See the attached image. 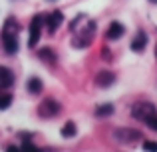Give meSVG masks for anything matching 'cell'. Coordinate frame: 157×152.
I'll use <instances>...</instances> for the list:
<instances>
[{"label": "cell", "instance_id": "6da1fadb", "mask_svg": "<svg viewBox=\"0 0 157 152\" xmlns=\"http://www.w3.org/2000/svg\"><path fill=\"white\" fill-rule=\"evenodd\" d=\"M18 30H20L18 20H14L12 16L6 18V22L2 26V34H0L6 54H16L18 52Z\"/></svg>", "mask_w": 157, "mask_h": 152}, {"label": "cell", "instance_id": "7a4b0ae2", "mask_svg": "<svg viewBox=\"0 0 157 152\" xmlns=\"http://www.w3.org/2000/svg\"><path fill=\"white\" fill-rule=\"evenodd\" d=\"M153 114H157V108H155L153 102H147V100L135 102L133 108H131V116H133L135 120H139V122H145L147 118L153 116Z\"/></svg>", "mask_w": 157, "mask_h": 152}, {"label": "cell", "instance_id": "3957f363", "mask_svg": "<svg viewBox=\"0 0 157 152\" xmlns=\"http://www.w3.org/2000/svg\"><path fill=\"white\" fill-rule=\"evenodd\" d=\"M96 36V22L94 20H88V26L84 28L82 32H78V38H74V46L76 48H86L90 46V42Z\"/></svg>", "mask_w": 157, "mask_h": 152}, {"label": "cell", "instance_id": "277c9868", "mask_svg": "<svg viewBox=\"0 0 157 152\" xmlns=\"http://www.w3.org/2000/svg\"><path fill=\"white\" fill-rule=\"evenodd\" d=\"M60 110H62L60 102L54 100V98H46V100H42L40 106H38V116L40 118H54V116L60 114Z\"/></svg>", "mask_w": 157, "mask_h": 152}, {"label": "cell", "instance_id": "5b68a950", "mask_svg": "<svg viewBox=\"0 0 157 152\" xmlns=\"http://www.w3.org/2000/svg\"><path fill=\"white\" fill-rule=\"evenodd\" d=\"M42 26H44V16L36 14L30 22V36H28V46L34 48L40 42V36H42Z\"/></svg>", "mask_w": 157, "mask_h": 152}, {"label": "cell", "instance_id": "8992f818", "mask_svg": "<svg viewBox=\"0 0 157 152\" xmlns=\"http://www.w3.org/2000/svg\"><path fill=\"white\" fill-rule=\"evenodd\" d=\"M115 140L117 142H121V144H133V142H139L141 140V132L139 130H135V128H119V130H115Z\"/></svg>", "mask_w": 157, "mask_h": 152}, {"label": "cell", "instance_id": "52a82bcc", "mask_svg": "<svg viewBox=\"0 0 157 152\" xmlns=\"http://www.w3.org/2000/svg\"><path fill=\"white\" fill-rule=\"evenodd\" d=\"M62 22H64V14H62V10H54L52 14L44 16V24L48 26V32H50V34H54V32L60 28Z\"/></svg>", "mask_w": 157, "mask_h": 152}, {"label": "cell", "instance_id": "ba28073f", "mask_svg": "<svg viewBox=\"0 0 157 152\" xmlns=\"http://www.w3.org/2000/svg\"><path fill=\"white\" fill-rule=\"evenodd\" d=\"M123 34H125V26H123L121 22H117V20H113V22H111L109 26H107L105 38L109 40V42H113V40H119Z\"/></svg>", "mask_w": 157, "mask_h": 152}, {"label": "cell", "instance_id": "9c48e42d", "mask_svg": "<svg viewBox=\"0 0 157 152\" xmlns=\"http://www.w3.org/2000/svg\"><path fill=\"white\" fill-rule=\"evenodd\" d=\"M16 76L8 66H0V90H8L10 86H14Z\"/></svg>", "mask_w": 157, "mask_h": 152}, {"label": "cell", "instance_id": "30bf717a", "mask_svg": "<svg viewBox=\"0 0 157 152\" xmlns=\"http://www.w3.org/2000/svg\"><path fill=\"white\" fill-rule=\"evenodd\" d=\"M147 42H149V36H147L143 30H139L137 34H135V38L131 40V50L133 52H143L145 46H147Z\"/></svg>", "mask_w": 157, "mask_h": 152}, {"label": "cell", "instance_id": "8fae6325", "mask_svg": "<svg viewBox=\"0 0 157 152\" xmlns=\"http://www.w3.org/2000/svg\"><path fill=\"white\" fill-rule=\"evenodd\" d=\"M113 82H115V74H113V72H109V70H101V72H98V76H96V84L100 86V88H109Z\"/></svg>", "mask_w": 157, "mask_h": 152}, {"label": "cell", "instance_id": "7c38bea8", "mask_svg": "<svg viewBox=\"0 0 157 152\" xmlns=\"http://www.w3.org/2000/svg\"><path fill=\"white\" fill-rule=\"evenodd\" d=\"M38 58L42 60V62H48V64H52V66L58 62V54L52 50L50 46H44V48H40V50H38Z\"/></svg>", "mask_w": 157, "mask_h": 152}, {"label": "cell", "instance_id": "4fadbf2b", "mask_svg": "<svg viewBox=\"0 0 157 152\" xmlns=\"http://www.w3.org/2000/svg\"><path fill=\"white\" fill-rule=\"evenodd\" d=\"M26 90H28V94H32V96H38V94H42V90H44L42 80H40L38 76H32L30 80L26 82Z\"/></svg>", "mask_w": 157, "mask_h": 152}, {"label": "cell", "instance_id": "5bb4252c", "mask_svg": "<svg viewBox=\"0 0 157 152\" xmlns=\"http://www.w3.org/2000/svg\"><path fill=\"white\" fill-rule=\"evenodd\" d=\"M111 114H113V104H109V102H107V104H100L96 108L98 118H105V116H111Z\"/></svg>", "mask_w": 157, "mask_h": 152}, {"label": "cell", "instance_id": "9a60e30c", "mask_svg": "<svg viewBox=\"0 0 157 152\" xmlns=\"http://www.w3.org/2000/svg\"><path fill=\"white\" fill-rule=\"evenodd\" d=\"M78 134V126L74 124V122H66L64 126H62V136L64 138H74Z\"/></svg>", "mask_w": 157, "mask_h": 152}, {"label": "cell", "instance_id": "2e32d148", "mask_svg": "<svg viewBox=\"0 0 157 152\" xmlns=\"http://www.w3.org/2000/svg\"><path fill=\"white\" fill-rule=\"evenodd\" d=\"M12 94L10 92H6V90H2L0 92V110H8L10 108V104H12Z\"/></svg>", "mask_w": 157, "mask_h": 152}, {"label": "cell", "instance_id": "e0dca14e", "mask_svg": "<svg viewBox=\"0 0 157 152\" xmlns=\"http://www.w3.org/2000/svg\"><path fill=\"white\" fill-rule=\"evenodd\" d=\"M145 124L149 126L151 130H155V132H157V114H153V116H149V118H147V120H145Z\"/></svg>", "mask_w": 157, "mask_h": 152}, {"label": "cell", "instance_id": "ac0fdd59", "mask_svg": "<svg viewBox=\"0 0 157 152\" xmlns=\"http://www.w3.org/2000/svg\"><path fill=\"white\" fill-rule=\"evenodd\" d=\"M82 20H86V14H80V16H76V18H74L72 22H70V30L74 32V30H76V26L82 22Z\"/></svg>", "mask_w": 157, "mask_h": 152}, {"label": "cell", "instance_id": "d6986e66", "mask_svg": "<svg viewBox=\"0 0 157 152\" xmlns=\"http://www.w3.org/2000/svg\"><path fill=\"white\" fill-rule=\"evenodd\" d=\"M143 150H151V152L157 150V142L155 140H145L143 142Z\"/></svg>", "mask_w": 157, "mask_h": 152}, {"label": "cell", "instance_id": "ffe728a7", "mask_svg": "<svg viewBox=\"0 0 157 152\" xmlns=\"http://www.w3.org/2000/svg\"><path fill=\"white\" fill-rule=\"evenodd\" d=\"M101 56H104V58H111V52L107 50V48H104V50H101Z\"/></svg>", "mask_w": 157, "mask_h": 152}, {"label": "cell", "instance_id": "44dd1931", "mask_svg": "<svg viewBox=\"0 0 157 152\" xmlns=\"http://www.w3.org/2000/svg\"><path fill=\"white\" fill-rule=\"evenodd\" d=\"M149 2H151V4H157V0H149Z\"/></svg>", "mask_w": 157, "mask_h": 152}]
</instances>
